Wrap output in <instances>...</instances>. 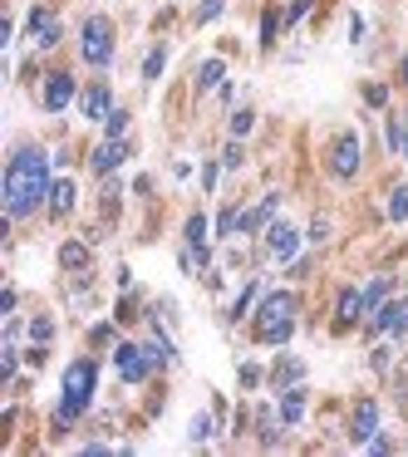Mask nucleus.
Segmentation results:
<instances>
[{
  "instance_id": "nucleus-32",
  "label": "nucleus",
  "mask_w": 408,
  "mask_h": 457,
  "mask_svg": "<svg viewBox=\"0 0 408 457\" xmlns=\"http://www.w3.org/2000/svg\"><path fill=\"white\" fill-rule=\"evenodd\" d=\"M305 10H310V0H295V6H290V15H286V20H290V25H295V20H300V15H305Z\"/></svg>"
},
{
  "instance_id": "nucleus-34",
  "label": "nucleus",
  "mask_w": 408,
  "mask_h": 457,
  "mask_svg": "<svg viewBox=\"0 0 408 457\" xmlns=\"http://www.w3.org/2000/svg\"><path fill=\"white\" fill-rule=\"evenodd\" d=\"M403 153H408V143H403Z\"/></svg>"
},
{
  "instance_id": "nucleus-8",
  "label": "nucleus",
  "mask_w": 408,
  "mask_h": 457,
  "mask_svg": "<svg viewBox=\"0 0 408 457\" xmlns=\"http://www.w3.org/2000/svg\"><path fill=\"white\" fill-rule=\"evenodd\" d=\"M69 99H74V79H69V74H50V84H45V108L59 113Z\"/></svg>"
},
{
  "instance_id": "nucleus-15",
  "label": "nucleus",
  "mask_w": 408,
  "mask_h": 457,
  "mask_svg": "<svg viewBox=\"0 0 408 457\" xmlns=\"http://www.w3.org/2000/svg\"><path fill=\"white\" fill-rule=\"evenodd\" d=\"M364 315V290H344L339 295V320L349 325V320H359Z\"/></svg>"
},
{
  "instance_id": "nucleus-25",
  "label": "nucleus",
  "mask_w": 408,
  "mask_h": 457,
  "mask_svg": "<svg viewBox=\"0 0 408 457\" xmlns=\"http://www.w3.org/2000/svg\"><path fill=\"white\" fill-rule=\"evenodd\" d=\"M162 64H167V55H162V50H153V55H148V64H143V74H148V79H157V74H162Z\"/></svg>"
},
{
  "instance_id": "nucleus-18",
  "label": "nucleus",
  "mask_w": 408,
  "mask_h": 457,
  "mask_svg": "<svg viewBox=\"0 0 408 457\" xmlns=\"http://www.w3.org/2000/svg\"><path fill=\"white\" fill-rule=\"evenodd\" d=\"M172 354H177V349H172V339H162V335L148 344V359H153V364H172Z\"/></svg>"
},
{
  "instance_id": "nucleus-3",
  "label": "nucleus",
  "mask_w": 408,
  "mask_h": 457,
  "mask_svg": "<svg viewBox=\"0 0 408 457\" xmlns=\"http://www.w3.org/2000/svg\"><path fill=\"white\" fill-rule=\"evenodd\" d=\"M290 315H295V295H286V290L266 295L261 310H256V330H261V339H266V344H286L290 330H295Z\"/></svg>"
},
{
  "instance_id": "nucleus-30",
  "label": "nucleus",
  "mask_w": 408,
  "mask_h": 457,
  "mask_svg": "<svg viewBox=\"0 0 408 457\" xmlns=\"http://www.w3.org/2000/svg\"><path fill=\"white\" fill-rule=\"evenodd\" d=\"M30 335H35V339H50V335H55V325H50V320H35V325H30Z\"/></svg>"
},
{
  "instance_id": "nucleus-17",
  "label": "nucleus",
  "mask_w": 408,
  "mask_h": 457,
  "mask_svg": "<svg viewBox=\"0 0 408 457\" xmlns=\"http://www.w3.org/2000/svg\"><path fill=\"white\" fill-rule=\"evenodd\" d=\"M217 84H222V59H207L197 74V89H217Z\"/></svg>"
},
{
  "instance_id": "nucleus-20",
  "label": "nucleus",
  "mask_w": 408,
  "mask_h": 457,
  "mask_svg": "<svg viewBox=\"0 0 408 457\" xmlns=\"http://www.w3.org/2000/svg\"><path fill=\"white\" fill-rule=\"evenodd\" d=\"M384 295H388V276H379V281H374V286L364 290V310H374V305H379Z\"/></svg>"
},
{
  "instance_id": "nucleus-4",
  "label": "nucleus",
  "mask_w": 408,
  "mask_h": 457,
  "mask_svg": "<svg viewBox=\"0 0 408 457\" xmlns=\"http://www.w3.org/2000/svg\"><path fill=\"white\" fill-rule=\"evenodd\" d=\"M84 59L89 64H108L113 59V25L104 20V15H94V20H84Z\"/></svg>"
},
{
  "instance_id": "nucleus-13",
  "label": "nucleus",
  "mask_w": 408,
  "mask_h": 457,
  "mask_svg": "<svg viewBox=\"0 0 408 457\" xmlns=\"http://www.w3.org/2000/svg\"><path fill=\"white\" fill-rule=\"evenodd\" d=\"M374 433H379V408H374V403H359V408H354V442H369Z\"/></svg>"
},
{
  "instance_id": "nucleus-22",
  "label": "nucleus",
  "mask_w": 408,
  "mask_h": 457,
  "mask_svg": "<svg viewBox=\"0 0 408 457\" xmlns=\"http://www.w3.org/2000/svg\"><path fill=\"white\" fill-rule=\"evenodd\" d=\"M123 133H128V113L113 108V113H108V138H123Z\"/></svg>"
},
{
  "instance_id": "nucleus-9",
  "label": "nucleus",
  "mask_w": 408,
  "mask_h": 457,
  "mask_svg": "<svg viewBox=\"0 0 408 457\" xmlns=\"http://www.w3.org/2000/svg\"><path fill=\"white\" fill-rule=\"evenodd\" d=\"M403 325H408V295L393 300V305H384V310L374 315V330H384V335H398Z\"/></svg>"
},
{
  "instance_id": "nucleus-24",
  "label": "nucleus",
  "mask_w": 408,
  "mask_h": 457,
  "mask_svg": "<svg viewBox=\"0 0 408 457\" xmlns=\"http://www.w3.org/2000/svg\"><path fill=\"white\" fill-rule=\"evenodd\" d=\"M202 437H212V418H207V413L192 418V442H202Z\"/></svg>"
},
{
  "instance_id": "nucleus-28",
  "label": "nucleus",
  "mask_w": 408,
  "mask_h": 457,
  "mask_svg": "<svg viewBox=\"0 0 408 457\" xmlns=\"http://www.w3.org/2000/svg\"><path fill=\"white\" fill-rule=\"evenodd\" d=\"M276 25H281L276 10H266V20H261V40H276Z\"/></svg>"
},
{
  "instance_id": "nucleus-23",
  "label": "nucleus",
  "mask_w": 408,
  "mask_h": 457,
  "mask_svg": "<svg viewBox=\"0 0 408 457\" xmlns=\"http://www.w3.org/2000/svg\"><path fill=\"white\" fill-rule=\"evenodd\" d=\"M59 261H64L69 271H74V266H84V246H79V241H69V246L59 251Z\"/></svg>"
},
{
  "instance_id": "nucleus-14",
  "label": "nucleus",
  "mask_w": 408,
  "mask_h": 457,
  "mask_svg": "<svg viewBox=\"0 0 408 457\" xmlns=\"http://www.w3.org/2000/svg\"><path fill=\"white\" fill-rule=\"evenodd\" d=\"M300 413H305V393H300V388H286V398H281V423H300Z\"/></svg>"
},
{
  "instance_id": "nucleus-26",
  "label": "nucleus",
  "mask_w": 408,
  "mask_h": 457,
  "mask_svg": "<svg viewBox=\"0 0 408 457\" xmlns=\"http://www.w3.org/2000/svg\"><path fill=\"white\" fill-rule=\"evenodd\" d=\"M408 143V128L403 123H388V148H403Z\"/></svg>"
},
{
  "instance_id": "nucleus-6",
  "label": "nucleus",
  "mask_w": 408,
  "mask_h": 457,
  "mask_svg": "<svg viewBox=\"0 0 408 457\" xmlns=\"http://www.w3.org/2000/svg\"><path fill=\"white\" fill-rule=\"evenodd\" d=\"M330 167H335V177H354V172H359V138H354V133H344V138L335 143Z\"/></svg>"
},
{
  "instance_id": "nucleus-19",
  "label": "nucleus",
  "mask_w": 408,
  "mask_h": 457,
  "mask_svg": "<svg viewBox=\"0 0 408 457\" xmlns=\"http://www.w3.org/2000/svg\"><path fill=\"white\" fill-rule=\"evenodd\" d=\"M388 216H393V221L408 216V187H393V197H388Z\"/></svg>"
},
{
  "instance_id": "nucleus-2",
  "label": "nucleus",
  "mask_w": 408,
  "mask_h": 457,
  "mask_svg": "<svg viewBox=\"0 0 408 457\" xmlns=\"http://www.w3.org/2000/svg\"><path fill=\"white\" fill-rule=\"evenodd\" d=\"M94 379H99V369L89 364V359H74L69 369H64V398H59V428L64 423H74L89 403H94Z\"/></svg>"
},
{
  "instance_id": "nucleus-29",
  "label": "nucleus",
  "mask_w": 408,
  "mask_h": 457,
  "mask_svg": "<svg viewBox=\"0 0 408 457\" xmlns=\"http://www.w3.org/2000/svg\"><path fill=\"white\" fill-rule=\"evenodd\" d=\"M241 133H251V113H237V118H232V138H241Z\"/></svg>"
},
{
  "instance_id": "nucleus-31",
  "label": "nucleus",
  "mask_w": 408,
  "mask_h": 457,
  "mask_svg": "<svg viewBox=\"0 0 408 457\" xmlns=\"http://www.w3.org/2000/svg\"><path fill=\"white\" fill-rule=\"evenodd\" d=\"M222 162H227V167H241V148H237V143H232V148H227V153H222Z\"/></svg>"
},
{
  "instance_id": "nucleus-7",
  "label": "nucleus",
  "mask_w": 408,
  "mask_h": 457,
  "mask_svg": "<svg viewBox=\"0 0 408 457\" xmlns=\"http://www.w3.org/2000/svg\"><path fill=\"white\" fill-rule=\"evenodd\" d=\"M30 35H35L40 50H50V45H59V20H55L50 10H35V15H30Z\"/></svg>"
},
{
  "instance_id": "nucleus-11",
  "label": "nucleus",
  "mask_w": 408,
  "mask_h": 457,
  "mask_svg": "<svg viewBox=\"0 0 408 457\" xmlns=\"http://www.w3.org/2000/svg\"><path fill=\"white\" fill-rule=\"evenodd\" d=\"M123 157H128L123 138H108V143H99V148H94V172H113Z\"/></svg>"
},
{
  "instance_id": "nucleus-10",
  "label": "nucleus",
  "mask_w": 408,
  "mask_h": 457,
  "mask_svg": "<svg viewBox=\"0 0 408 457\" xmlns=\"http://www.w3.org/2000/svg\"><path fill=\"white\" fill-rule=\"evenodd\" d=\"M266 237H271V256H276V261H290V256H295V246H300V237L290 232L286 221H276Z\"/></svg>"
},
{
  "instance_id": "nucleus-5",
  "label": "nucleus",
  "mask_w": 408,
  "mask_h": 457,
  "mask_svg": "<svg viewBox=\"0 0 408 457\" xmlns=\"http://www.w3.org/2000/svg\"><path fill=\"white\" fill-rule=\"evenodd\" d=\"M148 364H153V359H148V349H138V344H118V349H113V369H118L128 384L148 379Z\"/></svg>"
},
{
  "instance_id": "nucleus-33",
  "label": "nucleus",
  "mask_w": 408,
  "mask_h": 457,
  "mask_svg": "<svg viewBox=\"0 0 408 457\" xmlns=\"http://www.w3.org/2000/svg\"><path fill=\"white\" fill-rule=\"evenodd\" d=\"M403 84H408V55H403Z\"/></svg>"
},
{
  "instance_id": "nucleus-12",
  "label": "nucleus",
  "mask_w": 408,
  "mask_h": 457,
  "mask_svg": "<svg viewBox=\"0 0 408 457\" xmlns=\"http://www.w3.org/2000/svg\"><path fill=\"white\" fill-rule=\"evenodd\" d=\"M79 113H84V118H108V113H113V104H108V89H104V84H94V89L79 99Z\"/></svg>"
},
{
  "instance_id": "nucleus-21",
  "label": "nucleus",
  "mask_w": 408,
  "mask_h": 457,
  "mask_svg": "<svg viewBox=\"0 0 408 457\" xmlns=\"http://www.w3.org/2000/svg\"><path fill=\"white\" fill-rule=\"evenodd\" d=\"M222 6H227V0H202V6H197V20H202V25L217 20V15H222Z\"/></svg>"
},
{
  "instance_id": "nucleus-27",
  "label": "nucleus",
  "mask_w": 408,
  "mask_h": 457,
  "mask_svg": "<svg viewBox=\"0 0 408 457\" xmlns=\"http://www.w3.org/2000/svg\"><path fill=\"white\" fill-rule=\"evenodd\" d=\"M256 290H261V286H246V295L232 305V315H246V310H251V300H256Z\"/></svg>"
},
{
  "instance_id": "nucleus-1",
  "label": "nucleus",
  "mask_w": 408,
  "mask_h": 457,
  "mask_svg": "<svg viewBox=\"0 0 408 457\" xmlns=\"http://www.w3.org/2000/svg\"><path fill=\"white\" fill-rule=\"evenodd\" d=\"M50 153L40 148H20L6 167V211L10 216H30L45 197H50Z\"/></svg>"
},
{
  "instance_id": "nucleus-16",
  "label": "nucleus",
  "mask_w": 408,
  "mask_h": 457,
  "mask_svg": "<svg viewBox=\"0 0 408 457\" xmlns=\"http://www.w3.org/2000/svg\"><path fill=\"white\" fill-rule=\"evenodd\" d=\"M50 206H55V211H74V182H55Z\"/></svg>"
}]
</instances>
